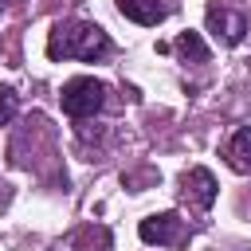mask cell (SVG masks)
<instances>
[{
	"label": "cell",
	"mask_w": 251,
	"mask_h": 251,
	"mask_svg": "<svg viewBox=\"0 0 251 251\" xmlns=\"http://www.w3.org/2000/svg\"><path fill=\"white\" fill-rule=\"evenodd\" d=\"M71 247H75V251H110V247H114V235H110V227H102V224H86V227L75 231Z\"/></svg>",
	"instance_id": "8"
},
{
	"label": "cell",
	"mask_w": 251,
	"mask_h": 251,
	"mask_svg": "<svg viewBox=\"0 0 251 251\" xmlns=\"http://www.w3.org/2000/svg\"><path fill=\"white\" fill-rule=\"evenodd\" d=\"M180 184H184V196H188L196 208H212V204H216V176H212L208 169H188Z\"/></svg>",
	"instance_id": "4"
},
{
	"label": "cell",
	"mask_w": 251,
	"mask_h": 251,
	"mask_svg": "<svg viewBox=\"0 0 251 251\" xmlns=\"http://www.w3.org/2000/svg\"><path fill=\"white\" fill-rule=\"evenodd\" d=\"M12 114H16V90L12 86H0V126L12 122Z\"/></svg>",
	"instance_id": "10"
},
{
	"label": "cell",
	"mask_w": 251,
	"mask_h": 251,
	"mask_svg": "<svg viewBox=\"0 0 251 251\" xmlns=\"http://www.w3.org/2000/svg\"><path fill=\"white\" fill-rule=\"evenodd\" d=\"M59 102H63V110H67L71 118H90V114L102 110V102H106V86H102L98 78H71V82L63 86Z\"/></svg>",
	"instance_id": "2"
},
{
	"label": "cell",
	"mask_w": 251,
	"mask_h": 251,
	"mask_svg": "<svg viewBox=\"0 0 251 251\" xmlns=\"http://www.w3.org/2000/svg\"><path fill=\"white\" fill-rule=\"evenodd\" d=\"M118 12L122 16H129L133 24H161L165 16H169V8L161 4V0H118Z\"/></svg>",
	"instance_id": "6"
},
{
	"label": "cell",
	"mask_w": 251,
	"mask_h": 251,
	"mask_svg": "<svg viewBox=\"0 0 251 251\" xmlns=\"http://www.w3.org/2000/svg\"><path fill=\"white\" fill-rule=\"evenodd\" d=\"M110 51V39L98 24L86 20H71V24H55L47 35V55L51 59H102Z\"/></svg>",
	"instance_id": "1"
},
{
	"label": "cell",
	"mask_w": 251,
	"mask_h": 251,
	"mask_svg": "<svg viewBox=\"0 0 251 251\" xmlns=\"http://www.w3.org/2000/svg\"><path fill=\"white\" fill-rule=\"evenodd\" d=\"M208 24L216 35H224V43H239L243 31H247V20L239 12H224L220 4H208Z\"/></svg>",
	"instance_id": "5"
},
{
	"label": "cell",
	"mask_w": 251,
	"mask_h": 251,
	"mask_svg": "<svg viewBox=\"0 0 251 251\" xmlns=\"http://www.w3.org/2000/svg\"><path fill=\"white\" fill-rule=\"evenodd\" d=\"M8 204H12V188H8V184H4V180H0V212H4V208H8Z\"/></svg>",
	"instance_id": "11"
},
{
	"label": "cell",
	"mask_w": 251,
	"mask_h": 251,
	"mask_svg": "<svg viewBox=\"0 0 251 251\" xmlns=\"http://www.w3.org/2000/svg\"><path fill=\"white\" fill-rule=\"evenodd\" d=\"M137 235H141L145 243H157V247H176V243H184V239H188V231H184V220H180L176 212L145 216V220L137 224Z\"/></svg>",
	"instance_id": "3"
},
{
	"label": "cell",
	"mask_w": 251,
	"mask_h": 251,
	"mask_svg": "<svg viewBox=\"0 0 251 251\" xmlns=\"http://www.w3.org/2000/svg\"><path fill=\"white\" fill-rule=\"evenodd\" d=\"M0 4H16V0H0Z\"/></svg>",
	"instance_id": "12"
},
{
	"label": "cell",
	"mask_w": 251,
	"mask_h": 251,
	"mask_svg": "<svg viewBox=\"0 0 251 251\" xmlns=\"http://www.w3.org/2000/svg\"><path fill=\"white\" fill-rule=\"evenodd\" d=\"M173 47H176V51H180L184 59H192V63H208V47H204L200 31H180Z\"/></svg>",
	"instance_id": "9"
},
{
	"label": "cell",
	"mask_w": 251,
	"mask_h": 251,
	"mask_svg": "<svg viewBox=\"0 0 251 251\" xmlns=\"http://www.w3.org/2000/svg\"><path fill=\"white\" fill-rule=\"evenodd\" d=\"M224 157H227V165L235 173H251V126L231 133V141L224 145Z\"/></svg>",
	"instance_id": "7"
}]
</instances>
